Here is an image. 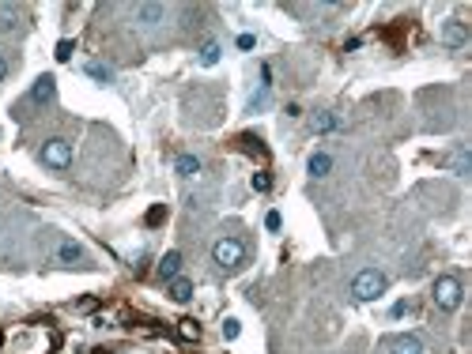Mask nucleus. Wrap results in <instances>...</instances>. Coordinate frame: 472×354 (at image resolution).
Segmentation results:
<instances>
[{"mask_svg":"<svg viewBox=\"0 0 472 354\" xmlns=\"http://www.w3.org/2000/svg\"><path fill=\"white\" fill-rule=\"evenodd\" d=\"M449 166H454V173L468 177V147H457L454 154H449Z\"/></svg>","mask_w":472,"mask_h":354,"instance_id":"nucleus-17","label":"nucleus"},{"mask_svg":"<svg viewBox=\"0 0 472 354\" xmlns=\"http://www.w3.org/2000/svg\"><path fill=\"white\" fill-rule=\"evenodd\" d=\"M261 106H269V87H261V91H257L254 98H249V114H257Z\"/></svg>","mask_w":472,"mask_h":354,"instance_id":"nucleus-19","label":"nucleus"},{"mask_svg":"<svg viewBox=\"0 0 472 354\" xmlns=\"http://www.w3.org/2000/svg\"><path fill=\"white\" fill-rule=\"evenodd\" d=\"M57 61H72V42H57Z\"/></svg>","mask_w":472,"mask_h":354,"instance_id":"nucleus-22","label":"nucleus"},{"mask_svg":"<svg viewBox=\"0 0 472 354\" xmlns=\"http://www.w3.org/2000/svg\"><path fill=\"white\" fill-rule=\"evenodd\" d=\"M19 19H23V12L16 4H0V35H12L19 27Z\"/></svg>","mask_w":472,"mask_h":354,"instance_id":"nucleus-12","label":"nucleus"},{"mask_svg":"<svg viewBox=\"0 0 472 354\" xmlns=\"http://www.w3.org/2000/svg\"><path fill=\"white\" fill-rule=\"evenodd\" d=\"M386 286H389V279L378 268H363L351 279V294H355V302H374V298L386 294Z\"/></svg>","mask_w":472,"mask_h":354,"instance_id":"nucleus-1","label":"nucleus"},{"mask_svg":"<svg viewBox=\"0 0 472 354\" xmlns=\"http://www.w3.org/2000/svg\"><path fill=\"white\" fill-rule=\"evenodd\" d=\"M461 298H465V291H461V279H454V275L435 279V305L442 309V313H454V309L461 305Z\"/></svg>","mask_w":472,"mask_h":354,"instance_id":"nucleus-4","label":"nucleus"},{"mask_svg":"<svg viewBox=\"0 0 472 354\" xmlns=\"http://www.w3.org/2000/svg\"><path fill=\"white\" fill-rule=\"evenodd\" d=\"M174 170L182 177H196L201 173V159H196V154H178V159H174Z\"/></svg>","mask_w":472,"mask_h":354,"instance_id":"nucleus-13","label":"nucleus"},{"mask_svg":"<svg viewBox=\"0 0 472 354\" xmlns=\"http://www.w3.org/2000/svg\"><path fill=\"white\" fill-rule=\"evenodd\" d=\"M310 128L314 132H336V128H344V117L333 114V109H317V114L310 117Z\"/></svg>","mask_w":472,"mask_h":354,"instance_id":"nucleus-10","label":"nucleus"},{"mask_svg":"<svg viewBox=\"0 0 472 354\" xmlns=\"http://www.w3.org/2000/svg\"><path fill=\"white\" fill-rule=\"evenodd\" d=\"M53 260H57V264H64V268H80V264H83L87 257H83V249L76 245V241L61 238V241H57V249H53Z\"/></svg>","mask_w":472,"mask_h":354,"instance_id":"nucleus-7","label":"nucleus"},{"mask_svg":"<svg viewBox=\"0 0 472 354\" xmlns=\"http://www.w3.org/2000/svg\"><path fill=\"white\" fill-rule=\"evenodd\" d=\"M306 170H310V177H325L329 170H333V159H329L325 151H317V154H310V162H306Z\"/></svg>","mask_w":472,"mask_h":354,"instance_id":"nucleus-14","label":"nucleus"},{"mask_svg":"<svg viewBox=\"0 0 472 354\" xmlns=\"http://www.w3.org/2000/svg\"><path fill=\"white\" fill-rule=\"evenodd\" d=\"M133 19H136V27L155 30V27L167 23V8L163 4H140V8H133Z\"/></svg>","mask_w":472,"mask_h":354,"instance_id":"nucleus-6","label":"nucleus"},{"mask_svg":"<svg viewBox=\"0 0 472 354\" xmlns=\"http://www.w3.org/2000/svg\"><path fill=\"white\" fill-rule=\"evenodd\" d=\"M53 98H57V80H53V75H38L35 87H30V102H35V106H49Z\"/></svg>","mask_w":472,"mask_h":354,"instance_id":"nucleus-8","label":"nucleus"},{"mask_svg":"<svg viewBox=\"0 0 472 354\" xmlns=\"http://www.w3.org/2000/svg\"><path fill=\"white\" fill-rule=\"evenodd\" d=\"M238 49H254V35H242V38H238Z\"/></svg>","mask_w":472,"mask_h":354,"instance_id":"nucleus-25","label":"nucleus"},{"mask_svg":"<svg viewBox=\"0 0 472 354\" xmlns=\"http://www.w3.org/2000/svg\"><path fill=\"white\" fill-rule=\"evenodd\" d=\"M265 226H269V230H280V215H276V212H269V219H265Z\"/></svg>","mask_w":472,"mask_h":354,"instance_id":"nucleus-24","label":"nucleus"},{"mask_svg":"<svg viewBox=\"0 0 472 354\" xmlns=\"http://www.w3.org/2000/svg\"><path fill=\"white\" fill-rule=\"evenodd\" d=\"M4 75H8V57L0 53V83H4Z\"/></svg>","mask_w":472,"mask_h":354,"instance_id":"nucleus-26","label":"nucleus"},{"mask_svg":"<svg viewBox=\"0 0 472 354\" xmlns=\"http://www.w3.org/2000/svg\"><path fill=\"white\" fill-rule=\"evenodd\" d=\"M382 354H427V343L420 336H393L386 339V347H382Z\"/></svg>","mask_w":472,"mask_h":354,"instance_id":"nucleus-5","label":"nucleus"},{"mask_svg":"<svg viewBox=\"0 0 472 354\" xmlns=\"http://www.w3.org/2000/svg\"><path fill=\"white\" fill-rule=\"evenodd\" d=\"M465 42H468V27L461 23V19H446V23H442V46L461 49Z\"/></svg>","mask_w":472,"mask_h":354,"instance_id":"nucleus-9","label":"nucleus"},{"mask_svg":"<svg viewBox=\"0 0 472 354\" xmlns=\"http://www.w3.org/2000/svg\"><path fill=\"white\" fill-rule=\"evenodd\" d=\"M223 336L227 339H238V320H223Z\"/></svg>","mask_w":472,"mask_h":354,"instance_id":"nucleus-23","label":"nucleus"},{"mask_svg":"<svg viewBox=\"0 0 472 354\" xmlns=\"http://www.w3.org/2000/svg\"><path fill=\"white\" fill-rule=\"evenodd\" d=\"M170 298H174V302H189V298H193V283L182 279V275H178V279H170Z\"/></svg>","mask_w":472,"mask_h":354,"instance_id":"nucleus-15","label":"nucleus"},{"mask_svg":"<svg viewBox=\"0 0 472 354\" xmlns=\"http://www.w3.org/2000/svg\"><path fill=\"white\" fill-rule=\"evenodd\" d=\"M182 339H201V328H196V320H182Z\"/></svg>","mask_w":472,"mask_h":354,"instance_id":"nucleus-20","label":"nucleus"},{"mask_svg":"<svg viewBox=\"0 0 472 354\" xmlns=\"http://www.w3.org/2000/svg\"><path fill=\"white\" fill-rule=\"evenodd\" d=\"M219 53H223V49H219V42H204V49H201V64H204V68L219 64Z\"/></svg>","mask_w":472,"mask_h":354,"instance_id":"nucleus-18","label":"nucleus"},{"mask_svg":"<svg viewBox=\"0 0 472 354\" xmlns=\"http://www.w3.org/2000/svg\"><path fill=\"white\" fill-rule=\"evenodd\" d=\"M83 72L91 75V80H98V83H114V68H106V64H98V61L83 64Z\"/></svg>","mask_w":472,"mask_h":354,"instance_id":"nucleus-16","label":"nucleus"},{"mask_svg":"<svg viewBox=\"0 0 472 354\" xmlns=\"http://www.w3.org/2000/svg\"><path fill=\"white\" fill-rule=\"evenodd\" d=\"M182 275V252H167V257L159 260V279H178Z\"/></svg>","mask_w":472,"mask_h":354,"instance_id":"nucleus-11","label":"nucleus"},{"mask_svg":"<svg viewBox=\"0 0 472 354\" xmlns=\"http://www.w3.org/2000/svg\"><path fill=\"white\" fill-rule=\"evenodd\" d=\"M38 159L42 166H49V170H69L72 166V143L69 140H46L42 143V151H38Z\"/></svg>","mask_w":472,"mask_h":354,"instance_id":"nucleus-3","label":"nucleus"},{"mask_svg":"<svg viewBox=\"0 0 472 354\" xmlns=\"http://www.w3.org/2000/svg\"><path fill=\"white\" fill-rule=\"evenodd\" d=\"M254 189H257V193H269V189H272V177H269V173H254Z\"/></svg>","mask_w":472,"mask_h":354,"instance_id":"nucleus-21","label":"nucleus"},{"mask_svg":"<svg viewBox=\"0 0 472 354\" xmlns=\"http://www.w3.org/2000/svg\"><path fill=\"white\" fill-rule=\"evenodd\" d=\"M212 260L219 264L223 271H235L246 264V241L242 238H219L212 245Z\"/></svg>","mask_w":472,"mask_h":354,"instance_id":"nucleus-2","label":"nucleus"}]
</instances>
